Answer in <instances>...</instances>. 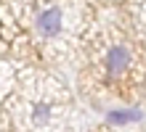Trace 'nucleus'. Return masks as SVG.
I'll use <instances>...</instances> for the list:
<instances>
[{"label":"nucleus","instance_id":"obj_1","mask_svg":"<svg viewBox=\"0 0 146 132\" xmlns=\"http://www.w3.org/2000/svg\"><path fill=\"white\" fill-rule=\"evenodd\" d=\"M130 66V53H127V48H111L109 56H106V72L109 77H119L125 72V69Z\"/></svg>","mask_w":146,"mask_h":132},{"label":"nucleus","instance_id":"obj_2","mask_svg":"<svg viewBox=\"0 0 146 132\" xmlns=\"http://www.w3.org/2000/svg\"><path fill=\"white\" fill-rule=\"evenodd\" d=\"M37 29L45 34V37L56 34L58 29H61V11H56V8H50V11H42V13L37 16Z\"/></svg>","mask_w":146,"mask_h":132},{"label":"nucleus","instance_id":"obj_3","mask_svg":"<svg viewBox=\"0 0 146 132\" xmlns=\"http://www.w3.org/2000/svg\"><path fill=\"white\" fill-rule=\"evenodd\" d=\"M138 119H141V111L138 108H117V111H109L106 114L109 124H130V121H138Z\"/></svg>","mask_w":146,"mask_h":132},{"label":"nucleus","instance_id":"obj_4","mask_svg":"<svg viewBox=\"0 0 146 132\" xmlns=\"http://www.w3.org/2000/svg\"><path fill=\"white\" fill-rule=\"evenodd\" d=\"M32 119H35L37 124H45V121L50 119V108H48V106H42V103H37L35 108H32Z\"/></svg>","mask_w":146,"mask_h":132}]
</instances>
